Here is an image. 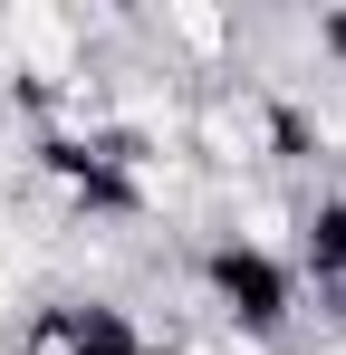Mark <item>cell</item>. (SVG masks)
Returning <instances> with one entry per match:
<instances>
[{
  "label": "cell",
  "mask_w": 346,
  "mask_h": 355,
  "mask_svg": "<svg viewBox=\"0 0 346 355\" xmlns=\"http://www.w3.org/2000/svg\"><path fill=\"white\" fill-rule=\"evenodd\" d=\"M10 355H135V336H125V317L106 297H39L19 317Z\"/></svg>",
  "instance_id": "obj_1"
}]
</instances>
